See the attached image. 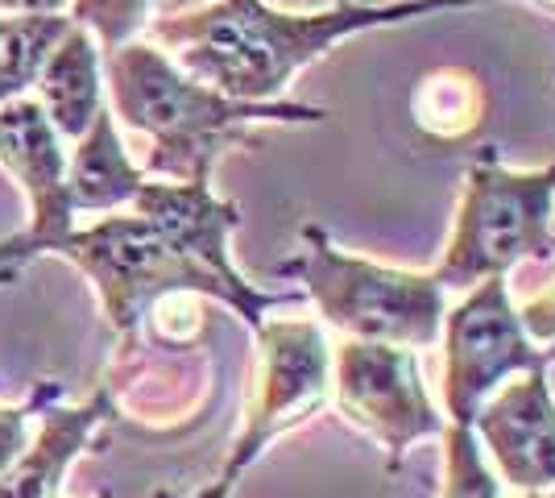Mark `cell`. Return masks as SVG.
I'll return each mask as SVG.
<instances>
[{"label":"cell","mask_w":555,"mask_h":498,"mask_svg":"<svg viewBox=\"0 0 555 498\" xmlns=\"http://www.w3.org/2000/svg\"><path fill=\"white\" fill-rule=\"evenodd\" d=\"M518 316H522V329L531 332L534 345H555V283L547 291H539L534 299H527Z\"/></svg>","instance_id":"obj_21"},{"label":"cell","mask_w":555,"mask_h":498,"mask_svg":"<svg viewBox=\"0 0 555 498\" xmlns=\"http://www.w3.org/2000/svg\"><path fill=\"white\" fill-rule=\"evenodd\" d=\"M67 29H70L67 13L0 17V104L22 100L25 88L38 84L50 50L63 42Z\"/></svg>","instance_id":"obj_16"},{"label":"cell","mask_w":555,"mask_h":498,"mask_svg":"<svg viewBox=\"0 0 555 498\" xmlns=\"http://www.w3.org/2000/svg\"><path fill=\"white\" fill-rule=\"evenodd\" d=\"M0 163L17 175L29 195V229L0 241V283L17 279L38 254H59L75 233V208L67 195V154L38 100L0 104Z\"/></svg>","instance_id":"obj_9"},{"label":"cell","mask_w":555,"mask_h":498,"mask_svg":"<svg viewBox=\"0 0 555 498\" xmlns=\"http://www.w3.org/2000/svg\"><path fill=\"white\" fill-rule=\"evenodd\" d=\"M4 17H22V13H67V0H0Z\"/></svg>","instance_id":"obj_22"},{"label":"cell","mask_w":555,"mask_h":498,"mask_svg":"<svg viewBox=\"0 0 555 498\" xmlns=\"http://www.w3.org/2000/svg\"><path fill=\"white\" fill-rule=\"evenodd\" d=\"M59 254L92 279L108 324L125 341L138 336L150 304L163 295H175V291H195V295L220 299L224 308L236 311V295L229 286L216 274H208L204 266H195L145 216H104L92 229H75Z\"/></svg>","instance_id":"obj_5"},{"label":"cell","mask_w":555,"mask_h":498,"mask_svg":"<svg viewBox=\"0 0 555 498\" xmlns=\"http://www.w3.org/2000/svg\"><path fill=\"white\" fill-rule=\"evenodd\" d=\"M108 95L116 117L133 133L150 138L141 175L170 183H204L216 158L232 145L249 142L254 125H324L327 108L299 100L249 104L216 92L191 75L154 42H125L104 54Z\"/></svg>","instance_id":"obj_2"},{"label":"cell","mask_w":555,"mask_h":498,"mask_svg":"<svg viewBox=\"0 0 555 498\" xmlns=\"http://www.w3.org/2000/svg\"><path fill=\"white\" fill-rule=\"evenodd\" d=\"M443 420L473 427V416L481 411L489 395L522 370L552 366V354H543L522 329L518 304L509 299L506 279L461 291V304L443 311Z\"/></svg>","instance_id":"obj_6"},{"label":"cell","mask_w":555,"mask_h":498,"mask_svg":"<svg viewBox=\"0 0 555 498\" xmlns=\"http://www.w3.org/2000/svg\"><path fill=\"white\" fill-rule=\"evenodd\" d=\"M199 299H204V295H195V291L163 295V299L150 304V311H145L141 324H150V332H154L158 345L186 349V345H195L199 332H204V308H199Z\"/></svg>","instance_id":"obj_19"},{"label":"cell","mask_w":555,"mask_h":498,"mask_svg":"<svg viewBox=\"0 0 555 498\" xmlns=\"http://www.w3.org/2000/svg\"><path fill=\"white\" fill-rule=\"evenodd\" d=\"M38 104L50 117L59 138L79 142L88 133L95 113L104 108L100 95V47H95L92 29L75 25L63 34V42L50 50L47 67L38 75Z\"/></svg>","instance_id":"obj_13"},{"label":"cell","mask_w":555,"mask_h":498,"mask_svg":"<svg viewBox=\"0 0 555 498\" xmlns=\"http://www.w3.org/2000/svg\"><path fill=\"white\" fill-rule=\"evenodd\" d=\"M282 279L302 283L320 320L348 341H382L402 349H436L448 311V291L431 270H406L352 254L327 229L302 225L299 250L278 266Z\"/></svg>","instance_id":"obj_3"},{"label":"cell","mask_w":555,"mask_h":498,"mask_svg":"<svg viewBox=\"0 0 555 498\" xmlns=\"http://www.w3.org/2000/svg\"><path fill=\"white\" fill-rule=\"evenodd\" d=\"M133 213L145 216L150 225H158L166 241H175L195 266H204L220 283L236 295V316L261 329L266 311L286 308V304H302V291H261L254 286L229 254L232 229L241 225V208L220 200L211 191V179L204 183H170V179H145L141 191L133 195Z\"/></svg>","instance_id":"obj_10"},{"label":"cell","mask_w":555,"mask_h":498,"mask_svg":"<svg viewBox=\"0 0 555 498\" xmlns=\"http://www.w3.org/2000/svg\"><path fill=\"white\" fill-rule=\"evenodd\" d=\"M154 498H232V482L216 477V482H211V486H204L199 495H166V490H158Z\"/></svg>","instance_id":"obj_24"},{"label":"cell","mask_w":555,"mask_h":498,"mask_svg":"<svg viewBox=\"0 0 555 498\" xmlns=\"http://www.w3.org/2000/svg\"><path fill=\"white\" fill-rule=\"evenodd\" d=\"M555 158L534 170H514L486 145L464 166L452 238L431 274L443 291H468L486 279H506L514 266L552 258Z\"/></svg>","instance_id":"obj_4"},{"label":"cell","mask_w":555,"mask_h":498,"mask_svg":"<svg viewBox=\"0 0 555 498\" xmlns=\"http://www.w3.org/2000/svg\"><path fill=\"white\" fill-rule=\"evenodd\" d=\"M411 113L431 142H464L486 125V84L468 67H440L423 75Z\"/></svg>","instance_id":"obj_15"},{"label":"cell","mask_w":555,"mask_h":498,"mask_svg":"<svg viewBox=\"0 0 555 498\" xmlns=\"http://www.w3.org/2000/svg\"><path fill=\"white\" fill-rule=\"evenodd\" d=\"M473 436L514 495L555 486V391L547 366L502 382L473 416Z\"/></svg>","instance_id":"obj_11"},{"label":"cell","mask_w":555,"mask_h":498,"mask_svg":"<svg viewBox=\"0 0 555 498\" xmlns=\"http://www.w3.org/2000/svg\"><path fill=\"white\" fill-rule=\"evenodd\" d=\"M440 461V490L436 498H502V477L493 474L481 440L473 436V427L448 424Z\"/></svg>","instance_id":"obj_17"},{"label":"cell","mask_w":555,"mask_h":498,"mask_svg":"<svg viewBox=\"0 0 555 498\" xmlns=\"http://www.w3.org/2000/svg\"><path fill=\"white\" fill-rule=\"evenodd\" d=\"M332 399V345L320 320H266L257 329V382L245 424L220 477H236L291 427L324 411Z\"/></svg>","instance_id":"obj_7"},{"label":"cell","mask_w":555,"mask_h":498,"mask_svg":"<svg viewBox=\"0 0 555 498\" xmlns=\"http://www.w3.org/2000/svg\"><path fill=\"white\" fill-rule=\"evenodd\" d=\"M50 399H59V382H47L38 395H29L25 407H0V477L13 470V461L29 445V416L42 411Z\"/></svg>","instance_id":"obj_20"},{"label":"cell","mask_w":555,"mask_h":498,"mask_svg":"<svg viewBox=\"0 0 555 498\" xmlns=\"http://www.w3.org/2000/svg\"><path fill=\"white\" fill-rule=\"evenodd\" d=\"M543 4H555V0H543Z\"/></svg>","instance_id":"obj_26"},{"label":"cell","mask_w":555,"mask_h":498,"mask_svg":"<svg viewBox=\"0 0 555 498\" xmlns=\"http://www.w3.org/2000/svg\"><path fill=\"white\" fill-rule=\"evenodd\" d=\"M116 416V391L104 382L83 407H50L34 445L0 477V498H59V482L79 449L95 436V427Z\"/></svg>","instance_id":"obj_12"},{"label":"cell","mask_w":555,"mask_h":498,"mask_svg":"<svg viewBox=\"0 0 555 498\" xmlns=\"http://www.w3.org/2000/svg\"><path fill=\"white\" fill-rule=\"evenodd\" d=\"M67 17L92 29V38H100V54H113L150 25L154 9L150 0H70Z\"/></svg>","instance_id":"obj_18"},{"label":"cell","mask_w":555,"mask_h":498,"mask_svg":"<svg viewBox=\"0 0 555 498\" xmlns=\"http://www.w3.org/2000/svg\"><path fill=\"white\" fill-rule=\"evenodd\" d=\"M145 175L125 154V142L116 133V120L108 108H100L88 133L75 142L67 166V195L75 213H113L120 204H133Z\"/></svg>","instance_id":"obj_14"},{"label":"cell","mask_w":555,"mask_h":498,"mask_svg":"<svg viewBox=\"0 0 555 498\" xmlns=\"http://www.w3.org/2000/svg\"><path fill=\"white\" fill-rule=\"evenodd\" d=\"M211 0H150L154 17H175V13H191V9H204Z\"/></svg>","instance_id":"obj_23"},{"label":"cell","mask_w":555,"mask_h":498,"mask_svg":"<svg viewBox=\"0 0 555 498\" xmlns=\"http://www.w3.org/2000/svg\"><path fill=\"white\" fill-rule=\"evenodd\" d=\"M100 498H113V495H108V490H104V495H100Z\"/></svg>","instance_id":"obj_25"},{"label":"cell","mask_w":555,"mask_h":498,"mask_svg":"<svg viewBox=\"0 0 555 498\" xmlns=\"http://www.w3.org/2000/svg\"><path fill=\"white\" fill-rule=\"evenodd\" d=\"M502 0H327L324 9H274L266 0H211L204 9L150 17V42L166 47L191 79L249 104L282 100L291 79L324 59L340 42L386 29V25L423 22L436 13H464Z\"/></svg>","instance_id":"obj_1"},{"label":"cell","mask_w":555,"mask_h":498,"mask_svg":"<svg viewBox=\"0 0 555 498\" xmlns=\"http://www.w3.org/2000/svg\"><path fill=\"white\" fill-rule=\"evenodd\" d=\"M332 399L348 424L370 432L386 449L390 470L411 445L448 432L440 404L431 399L415 349L382 341H340L332 349Z\"/></svg>","instance_id":"obj_8"}]
</instances>
